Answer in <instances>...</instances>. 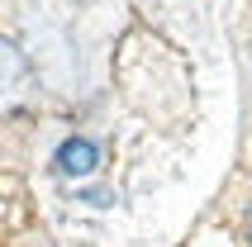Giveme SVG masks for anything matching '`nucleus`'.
I'll return each instance as SVG.
<instances>
[{
    "mask_svg": "<svg viewBox=\"0 0 252 247\" xmlns=\"http://www.w3.org/2000/svg\"><path fill=\"white\" fill-rule=\"evenodd\" d=\"M248 243H252V219H248Z\"/></svg>",
    "mask_w": 252,
    "mask_h": 247,
    "instance_id": "f03ea898",
    "label": "nucleus"
},
{
    "mask_svg": "<svg viewBox=\"0 0 252 247\" xmlns=\"http://www.w3.org/2000/svg\"><path fill=\"white\" fill-rule=\"evenodd\" d=\"M95 166H100V148L91 138H67L57 148V171L62 176H91Z\"/></svg>",
    "mask_w": 252,
    "mask_h": 247,
    "instance_id": "f257e3e1",
    "label": "nucleus"
}]
</instances>
